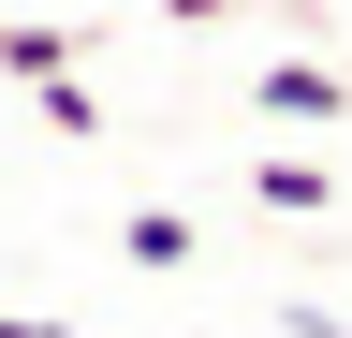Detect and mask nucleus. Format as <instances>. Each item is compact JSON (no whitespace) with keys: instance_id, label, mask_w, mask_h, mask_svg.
Masks as SVG:
<instances>
[{"instance_id":"f257e3e1","label":"nucleus","mask_w":352,"mask_h":338,"mask_svg":"<svg viewBox=\"0 0 352 338\" xmlns=\"http://www.w3.org/2000/svg\"><path fill=\"white\" fill-rule=\"evenodd\" d=\"M250 118H294V133H338V118H352V74H338V59H264V74H250Z\"/></svg>"},{"instance_id":"f03ea898","label":"nucleus","mask_w":352,"mask_h":338,"mask_svg":"<svg viewBox=\"0 0 352 338\" xmlns=\"http://www.w3.org/2000/svg\"><path fill=\"white\" fill-rule=\"evenodd\" d=\"M250 206H264V221H338V177L308 147H250Z\"/></svg>"},{"instance_id":"7ed1b4c3","label":"nucleus","mask_w":352,"mask_h":338,"mask_svg":"<svg viewBox=\"0 0 352 338\" xmlns=\"http://www.w3.org/2000/svg\"><path fill=\"white\" fill-rule=\"evenodd\" d=\"M118 265H132V279H176V265H206L191 206H132V221H118Z\"/></svg>"},{"instance_id":"20e7f679","label":"nucleus","mask_w":352,"mask_h":338,"mask_svg":"<svg viewBox=\"0 0 352 338\" xmlns=\"http://www.w3.org/2000/svg\"><path fill=\"white\" fill-rule=\"evenodd\" d=\"M74 59H88L74 15H0V74H15V89H44V74H74Z\"/></svg>"},{"instance_id":"39448f33","label":"nucleus","mask_w":352,"mask_h":338,"mask_svg":"<svg viewBox=\"0 0 352 338\" xmlns=\"http://www.w3.org/2000/svg\"><path fill=\"white\" fill-rule=\"evenodd\" d=\"M30 103H44V133H59V147H88V133H103V103H88V74H44Z\"/></svg>"},{"instance_id":"423d86ee","label":"nucleus","mask_w":352,"mask_h":338,"mask_svg":"<svg viewBox=\"0 0 352 338\" xmlns=\"http://www.w3.org/2000/svg\"><path fill=\"white\" fill-rule=\"evenodd\" d=\"M162 15H176V30H220V15H235V0H162Z\"/></svg>"},{"instance_id":"0eeeda50","label":"nucleus","mask_w":352,"mask_h":338,"mask_svg":"<svg viewBox=\"0 0 352 338\" xmlns=\"http://www.w3.org/2000/svg\"><path fill=\"white\" fill-rule=\"evenodd\" d=\"M0 338H74V324H44V309H0Z\"/></svg>"},{"instance_id":"6e6552de","label":"nucleus","mask_w":352,"mask_h":338,"mask_svg":"<svg viewBox=\"0 0 352 338\" xmlns=\"http://www.w3.org/2000/svg\"><path fill=\"white\" fill-rule=\"evenodd\" d=\"M0 103H15V74H0Z\"/></svg>"}]
</instances>
